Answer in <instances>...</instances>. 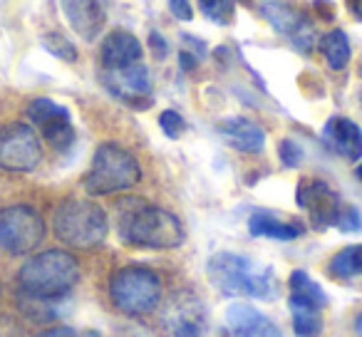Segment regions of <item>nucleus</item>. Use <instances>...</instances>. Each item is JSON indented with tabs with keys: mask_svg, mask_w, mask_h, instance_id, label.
I'll list each match as a JSON object with an SVG mask.
<instances>
[{
	"mask_svg": "<svg viewBox=\"0 0 362 337\" xmlns=\"http://www.w3.org/2000/svg\"><path fill=\"white\" fill-rule=\"evenodd\" d=\"M119 238L136 248H176L187 233L171 211L141 199H124L119 203Z\"/></svg>",
	"mask_w": 362,
	"mask_h": 337,
	"instance_id": "nucleus-1",
	"label": "nucleus"
},
{
	"mask_svg": "<svg viewBox=\"0 0 362 337\" xmlns=\"http://www.w3.org/2000/svg\"><path fill=\"white\" fill-rule=\"evenodd\" d=\"M209 280L226 297L246 295L258 297V300H273L278 295L271 268L258 266L256 261L238 256V253H216L209 261Z\"/></svg>",
	"mask_w": 362,
	"mask_h": 337,
	"instance_id": "nucleus-2",
	"label": "nucleus"
},
{
	"mask_svg": "<svg viewBox=\"0 0 362 337\" xmlns=\"http://www.w3.org/2000/svg\"><path fill=\"white\" fill-rule=\"evenodd\" d=\"M80 280V266L67 251H45L33 256L18 273V285L35 300H57Z\"/></svg>",
	"mask_w": 362,
	"mask_h": 337,
	"instance_id": "nucleus-3",
	"label": "nucleus"
},
{
	"mask_svg": "<svg viewBox=\"0 0 362 337\" xmlns=\"http://www.w3.org/2000/svg\"><path fill=\"white\" fill-rule=\"evenodd\" d=\"M141 182V169L134 154L122 149L119 144H100L92 156V166L85 177V189L92 196L127 191Z\"/></svg>",
	"mask_w": 362,
	"mask_h": 337,
	"instance_id": "nucleus-4",
	"label": "nucleus"
},
{
	"mask_svg": "<svg viewBox=\"0 0 362 337\" xmlns=\"http://www.w3.org/2000/svg\"><path fill=\"white\" fill-rule=\"evenodd\" d=\"M55 236L72 248H95L107 238V213L87 199H67L52 216Z\"/></svg>",
	"mask_w": 362,
	"mask_h": 337,
	"instance_id": "nucleus-5",
	"label": "nucleus"
},
{
	"mask_svg": "<svg viewBox=\"0 0 362 337\" xmlns=\"http://www.w3.org/2000/svg\"><path fill=\"white\" fill-rule=\"evenodd\" d=\"M112 302L124 315H146L161 302V280L149 268H122L110 280Z\"/></svg>",
	"mask_w": 362,
	"mask_h": 337,
	"instance_id": "nucleus-6",
	"label": "nucleus"
},
{
	"mask_svg": "<svg viewBox=\"0 0 362 337\" xmlns=\"http://www.w3.org/2000/svg\"><path fill=\"white\" fill-rule=\"evenodd\" d=\"M45 238V221L30 206H8L0 211V246L16 256L33 253Z\"/></svg>",
	"mask_w": 362,
	"mask_h": 337,
	"instance_id": "nucleus-7",
	"label": "nucleus"
},
{
	"mask_svg": "<svg viewBox=\"0 0 362 337\" xmlns=\"http://www.w3.org/2000/svg\"><path fill=\"white\" fill-rule=\"evenodd\" d=\"M42 161V144L35 129L23 122L0 126V169L33 172Z\"/></svg>",
	"mask_w": 362,
	"mask_h": 337,
	"instance_id": "nucleus-8",
	"label": "nucleus"
},
{
	"mask_svg": "<svg viewBox=\"0 0 362 337\" xmlns=\"http://www.w3.org/2000/svg\"><path fill=\"white\" fill-rule=\"evenodd\" d=\"M28 117H30L33 124L42 131V136H45L52 149L65 151L72 146V141H75V126H72V122H70V112L62 105L40 97V100L30 102Z\"/></svg>",
	"mask_w": 362,
	"mask_h": 337,
	"instance_id": "nucleus-9",
	"label": "nucleus"
},
{
	"mask_svg": "<svg viewBox=\"0 0 362 337\" xmlns=\"http://www.w3.org/2000/svg\"><path fill=\"white\" fill-rule=\"evenodd\" d=\"M296 201L303 211L310 216V223L315 228H327V226H335V218L337 211H340V199L337 194L327 187L325 182L320 179H303L298 184V194H296Z\"/></svg>",
	"mask_w": 362,
	"mask_h": 337,
	"instance_id": "nucleus-10",
	"label": "nucleus"
},
{
	"mask_svg": "<svg viewBox=\"0 0 362 337\" xmlns=\"http://www.w3.org/2000/svg\"><path fill=\"white\" fill-rule=\"evenodd\" d=\"M102 80H105L107 90L115 97H119V100L132 102V105L139 102L141 107L151 105V100H149L151 75H149V70H146V65H141V62L119 67V70H105Z\"/></svg>",
	"mask_w": 362,
	"mask_h": 337,
	"instance_id": "nucleus-11",
	"label": "nucleus"
},
{
	"mask_svg": "<svg viewBox=\"0 0 362 337\" xmlns=\"http://www.w3.org/2000/svg\"><path fill=\"white\" fill-rule=\"evenodd\" d=\"M166 325L174 337H204L206 332V307L202 300L184 295L174 300L166 312Z\"/></svg>",
	"mask_w": 362,
	"mask_h": 337,
	"instance_id": "nucleus-12",
	"label": "nucleus"
},
{
	"mask_svg": "<svg viewBox=\"0 0 362 337\" xmlns=\"http://www.w3.org/2000/svg\"><path fill=\"white\" fill-rule=\"evenodd\" d=\"M322 141L342 159H362V129L347 117H330L322 126Z\"/></svg>",
	"mask_w": 362,
	"mask_h": 337,
	"instance_id": "nucleus-13",
	"label": "nucleus"
},
{
	"mask_svg": "<svg viewBox=\"0 0 362 337\" xmlns=\"http://www.w3.org/2000/svg\"><path fill=\"white\" fill-rule=\"evenodd\" d=\"M62 11L72 30L82 40H95L107 23V11L102 0H62Z\"/></svg>",
	"mask_w": 362,
	"mask_h": 337,
	"instance_id": "nucleus-14",
	"label": "nucleus"
},
{
	"mask_svg": "<svg viewBox=\"0 0 362 337\" xmlns=\"http://www.w3.org/2000/svg\"><path fill=\"white\" fill-rule=\"evenodd\" d=\"M226 325L236 337H283L276 322L263 317L256 307L246 302H233L226 310Z\"/></svg>",
	"mask_w": 362,
	"mask_h": 337,
	"instance_id": "nucleus-15",
	"label": "nucleus"
},
{
	"mask_svg": "<svg viewBox=\"0 0 362 337\" xmlns=\"http://www.w3.org/2000/svg\"><path fill=\"white\" fill-rule=\"evenodd\" d=\"M263 16L271 20V25L276 28L278 32L291 37L298 50L310 52L313 32H310V28H305V20H303L300 13L283 6V3H268V6H263Z\"/></svg>",
	"mask_w": 362,
	"mask_h": 337,
	"instance_id": "nucleus-16",
	"label": "nucleus"
},
{
	"mask_svg": "<svg viewBox=\"0 0 362 337\" xmlns=\"http://www.w3.org/2000/svg\"><path fill=\"white\" fill-rule=\"evenodd\" d=\"M141 57V42L132 32L115 30L102 42V65L105 70H119V67L134 65Z\"/></svg>",
	"mask_w": 362,
	"mask_h": 337,
	"instance_id": "nucleus-17",
	"label": "nucleus"
},
{
	"mask_svg": "<svg viewBox=\"0 0 362 337\" xmlns=\"http://www.w3.org/2000/svg\"><path fill=\"white\" fill-rule=\"evenodd\" d=\"M218 134L238 151H246V154H256L266 144V134L256 122L246 119V117H228L218 124Z\"/></svg>",
	"mask_w": 362,
	"mask_h": 337,
	"instance_id": "nucleus-18",
	"label": "nucleus"
},
{
	"mask_svg": "<svg viewBox=\"0 0 362 337\" xmlns=\"http://www.w3.org/2000/svg\"><path fill=\"white\" fill-rule=\"evenodd\" d=\"M248 231H251L253 236L273 238V241H296L303 233V226L293 221H281L276 213L256 211L248 218Z\"/></svg>",
	"mask_w": 362,
	"mask_h": 337,
	"instance_id": "nucleus-19",
	"label": "nucleus"
},
{
	"mask_svg": "<svg viewBox=\"0 0 362 337\" xmlns=\"http://www.w3.org/2000/svg\"><path fill=\"white\" fill-rule=\"evenodd\" d=\"M288 288H291L288 302L315 307V310H322V307L327 305V297H325V292H322V288L317 285L305 271H293L291 278H288Z\"/></svg>",
	"mask_w": 362,
	"mask_h": 337,
	"instance_id": "nucleus-20",
	"label": "nucleus"
},
{
	"mask_svg": "<svg viewBox=\"0 0 362 337\" xmlns=\"http://www.w3.org/2000/svg\"><path fill=\"white\" fill-rule=\"evenodd\" d=\"M320 50L330 70H345L350 62V40L342 30H330L320 40Z\"/></svg>",
	"mask_w": 362,
	"mask_h": 337,
	"instance_id": "nucleus-21",
	"label": "nucleus"
},
{
	"mask_svg": "<svg viewBox=\"0 0 362 337\" xmlns=\"http://www.w3.org/2000/svg\"><path fill=\"white\" fill-rule=\"evenodd\" d=\"M330 273L340 280H350V278L362 273V246H347L340 253H335L330 261Z\"/></svg>",
	"mask_w": 362,
	"mask_h": 337,
	"instance_id": "nucleus-22",
	"label": "nucleus"
},
{
	"mask_svg": "<svg viewBox=\"0 0 362 337\" xmlns=\"http://www.w3.org/2000/svg\"><path fill=\"white\" fill-rule=\"evenodd\" d=\"M291 312H293V330L298 337H317L322 330V320H320V310L308 305H298L291 302Z\"/></svg>",
	"mask_w": 362,
	"mask_h": 337,
	"instance_id": "nucleus-23",
	"label": "nucleus"
},
{
	"mask_svg": "<svg viewBox=\"0 0 362 337\" xmlns=\"http://www.w3.org/2000/svg\"><path fill=\"white\" fill-rule=\"evenodd\" d=\"M42 45H45V50H50L55 57H60V60H65V62L77 60L75 45H72L65 35H60V32H47V35L42 37Z\"/></svg>",
	"mask_w": 362,
	"mask_h": 337,
	"instance_id": "nucleus-24",
	"label": "nucleus"
},
{
	"mask_svg": "<svg viewBox=\"0 0 362 337\" xmlns=\"http://www.w3.org/2000/svg\"><path fill=\"white\" fill-rule=\"evenodd\" d=\"M202 11L216 25H226L233 16V0H202Z\"/></svg>",
	"mask_w": 362,
	"mask_h": 337,
	"instance_id": "nucleus-25",
	"label": "nucleus"
},
{
	"mask_svg": "<svg viewBox=\"0 0 362 337\" xmlns=\"http://www.w3.org/2000/svg\"><path fill=\"white\" fill-rule=\"evenodd\" d=\"M335 226L340 228L342 233H357L362 228V218H360V211L350 203H342L340 211H337V218H335Z\"/></svg>",
	"mask_w": 362,
	"mask_h": 337,
	"instance_id": "nucleus-26",
	"label": "nucleus"
},
{
	"mask_svg": "<svg viewBox=\"0 0 362 337\" xmlns=\"http://www.w3.org/2000/svg\"><path fill=\"white\" fill-rule=\"evenodd\" d=\"M159 126L169 139H179L181 131L187 129V122H184V117H181L179 112L166 110V112H161V117H159Z\"/></svg>",
	"mask_w": 362,
	"mask_h": 337,
	"instance_id": "nucleus-27",
	"label": "nucleus"
},
{
	"mask_svg": "<svg viewBox=\"0 0 362 337\" xmlns=\"http://www.w3.org/2000/svg\"><path fill=\"white\" fill-rule=\"evenodd\" d=\"M278 154H281L283 166H288V169H296L303 161V149L293 139H283L281 146H278Z\"/></svg>",
	"mask_w": 362,
	"mask_h": 337,
	"instance_id": "nucleus-28",
	"label": "nucleus"
},
{
	"mask_svg": "<svg viewBox=\"0 0 362 337\" xmlns=\"http://www.w3.org/2000/svg\"><path fill=\"white\" fill-rule=\"evenodd\" d=\"M169 11L174 13L179 20H192V16H194L189 0H169Z\"/></svg>",
	"mask_w": 362,
	"mask_h": 337,
	"instance_id": "nucleus-29",
	"label": "nucleus"
},
{
	"mask_svg": "<svg viewBox=\"0 0 362 337\" xmlns=\"http://www.w3.org/2000/svg\"><path fill=\"white\" fill-rule=\"evenodd\" d=\"M149 45H151V50L156 52V57H164L166 52H169V45H166L164 37H161L159 32H151V35H149Z\"/></svg>",
	"mask_w": 362,
	"mask_h": 337,
	"instance_id": "nucleus-30",
	"label": "nucleus"
},
{
	"mask_svg": "<svg viewBox=\"0 0 362 337\" xmlns=\"http://www.w3.org/2000/svg\"><path fill=\"white\" fill-rule=\"evenodd\" d=\"M35 337H77V332L72 327H52V330H45Z\"/></svg>",
	"mask_w": 362,
	"mask_h": 337,
	"instance_id": "nucleus-31",
	"label": "nucleus"
},
{
	"mask_svg": "<svg viewBox=\"0 0 362 337\" xmlns=\"http://www.w3.org/2000/svg\"><path fill=\"white\" fill-rule=\"evenodd\" d=\"M179 60H181V67H184V70H189V72H192L194 67H197V57H194L192 52H187V50L181 52Z\"/></svg>",
	"mask_w": 362,
	"mask_h": 337,
	"instance_id": "nucleus-32",
	"label": "nucleus"
},
{
	"mask_svg": "<svg viewBox=\"0 0 362 337\" xmlns=\"http://www.w3.org/2000/svg\"><path fill=\"white\" fill-rule=\"evenodd\" d=\"M347 8H350V13L357 18V20H362V0H345Z\"/></svg>",
	"mask_w": 362,
	"mask_h": 337,
	"instance_id": "nucleus-33",
	"label": "nucleus"
},
{
	"mask_svg": "<svg viewBox=\"0 0 362 337\" xmlns=\"http://www.w3.org/2000/svg\"><path fill=\"white\" fill-rule=\"evenodd\" d=\"M184 42H187L189 47H197V50H199V55H206V45H202V40H197V37H189V35H184Z\"/></svg>",
	"mask_w": 362,
	"mask_h": 337,
	"instance_id": "nucleus-34",
	"label": "nucleus"
},
{
	"mask_svg": "<svg viewBox=\"0 0 362 337\" xmlns=\"http://www.w3.org/2000/svg\"><path fill=\"white\" fill-rule=\"evenodd\" d=\"M355 332H357V335L362 337V312H360V315L355 317Z\"/></svg>",
	"mask_w": 362,
	"mask_h": 337,
	"instance_id": "nucleus-35",
	"label": "nucleus"
},
{
	"mask_svg": "<svg viewBox=\"0 0 362 337\" xmlns=\"http://www.w3.org/2000/svg\"><path fill=\"white\" fill-rule=\"evenodd\" d=\"M357 179L362 182V161H360V166H357Z\"/></svg>",
	"mask_w": 362,
	"mask_h": 337,
	"instance_id": "nucleus-36",
	"label": "nucleus"
},
{
	"mask_svg": "<svg viewBox=\"0 0 362 337\" xmlns=\"http://www.w3.org/2000/svg\"><path fill=\"white\" fill-rule=\"evenodd\" d=\"M87 337H100V335H97V332H87Z\"/></svg>",
	"mask_w": 362,
	"mask_h": 337,
	"instance_id": "nucleus-37",
	"label": "nucleus"
}]
</instances>
